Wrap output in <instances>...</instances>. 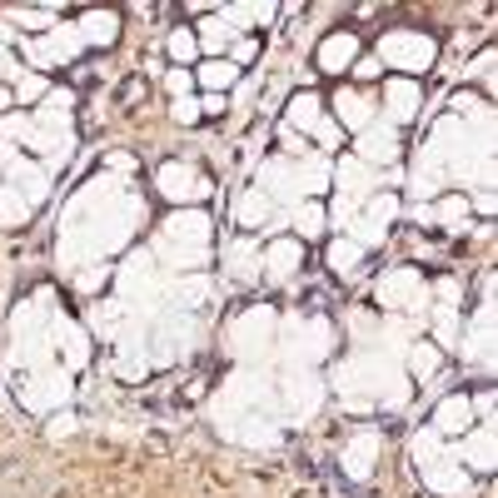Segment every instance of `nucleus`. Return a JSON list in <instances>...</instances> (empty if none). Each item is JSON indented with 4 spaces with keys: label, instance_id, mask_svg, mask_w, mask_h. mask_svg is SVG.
Segmentation results:
<instances>
[{
    "label": "nucleus",
    "instance_id": "f257e3e1",
    "mask_svg": "<svg viewBox=\"0 0 498 498\" xmlns=\"http://www.w3.org/2000/svg\"><path fill=\"white\" fill-rule=\"evenodd\" d=\"M150 254H155V264H169V269H205L209 264V219L199 209L169 215Z\"/></svg>",
    "mask_w": 498,
    "mask_h": 498
},
{
    "label": "nucleus",
    "instance_id": "f03ea898",
    "mask_svg": "<svg viewBox=\"0 0 498 498\" xmlns=\"http://www.w3.org/2000/svg\"><path fill=\"white\" fill-rule=\"evenodd\" d=\"M433 56H439V46H433V36H423V30H384V36H379V60H389L394 70H409V76L429 70Z\"/></svg>",
    "mask_w": 498,
    "mask_h": 498
},
{
    "label": "nucleus",
    "instance_id": "7ed1b4c3",
    "mask_svg": "<svg viewBox=\"0 0 498 498\" xmlns=\"http://www.w3.org/2000/svg\"><path fill=\"white\" fill-rule=\"evenodd\" d=\"M5 195H15L25 209H40L50 195V169L46 165H30V160H10L5 165Z\"/></svg>",
    "mask_w": 498,
    "mask_h": 498
},
{
    "label": "nucleus",
    "instance_id": "20e7f679",
    "mask_svg": "<svg viewBox=\"0 0 498 498\" xmlns=\"http://www.w3.org/2000/svg\"><path fill=\"white\" fill-rule=\"evenodd\" d=\"M423 274L419 269H389L384 279H379V304L384 310H409V314H419L423 310Z\"/></svg>",
    "mask_w": 498,
    "mask_h": 498
},
{
    "label": "nucleus",
    "instance_id": "39448f33",
    "mask_svg": "<svg viewBox=\"0 0 498 498\" xmlns=\"http://www.w3.org/2000/svg\"><path fill=\"white\" fill-rule=\"evenodd\" d=\"M70 399V379L56 374V369H36V374L25 379V389H20V404L36 409V414H46V409L66 404Z\"/></svg>",
    "mask_w": 498,
    "mask_h": 498
},
{
    "label": "nucleus",
    "instance_id": "423d86ee",
    "mask_svg": "<svg viewBox=\"0 0 498 498\" xmlns=\"http://www.w3.org/2000/svg\"><path fill=\"white\" fill-rule=\"evenodd\" d=\"M155 185H160V195H165V199H175V205H189V199H205V195H209L205 175H199V169H189V165H179V160L160 165Z\"/></svg>",
    "mask_w": 498,
    "mask_h": 498
},
{
    "label": "nucleus",
    "instance_id": "0eeeda50",
    "mask_svg": "<svg viewBox=\"0 0 498 498\" xmlns=\"http://www.w3.org/2000/svg\"><path fill=\"white\" fill-rule=\"evenodd\" d=\"M394 215H399V199L394 195H374V199H369V215L354 219V245L359 249L379 245V239H384V229L394 225Z\"/></svg>",
    "mask_w": 498,
    "mask_h": 498
},
{
    "label": "nucleus",
    "instance_id": "6e6552de",
    "mask_svg": "<svg viewBox=\"0 0 498 498\" xmlns=\"http://www.w3.org/2000/svg\"><path fill=\"white\" fill-rule=\"evenodd\" d=\"M85 50V40H80V30L76 25H50L46 36L30 46V56L36 60H46V66H56V60H76Z\"/></svg>",
    "mask_w": 498,
    "mask_h": 498
},
{
    "label": "nucleus",
    "instance_id": "1a4fd4ad",
    "mask_svg": "<svg viewBox=\"0 0 498 498\" xmlns=\"http://www.w3.org/2000/svg\"><path fill=\"white\" fill-rule=\"evenodd\" d=\"M269 330H274V314L269 310H249L245 320H235L229 339H235L239 354H259V349H269Z\"/></svg>",
    "mask_w": 498,
    "mask_h": 498
},
{
    "label": "nucleus",
    "instance_id": "9d476101",
    "mask_svg": "<svg viewBox=\"0 0 498 498\" xmlns=\"http://www.w3.org/2000/svg\"><path fill=\"white\" fill-rule=\"evenodd\" d=\"M50 339H56V349H60V359H66V369H85V364H90V339H85L80 324L56 320V324H50Z\"/></svg>",
    "mask_w": 498,
    "mask_h": 498
},
{
    "label": "nucleus",
    "instance_id": "9b49d317",
    "mask_svg": "<svg viewBox=\"0 0 498 498\" xmlns=\"http://www.w3.org/2000/svg\"><path fill=\"white\" fill-rule=\"evenodd\" d=\"M399 155V135L389 130V125H369L364 135H359V165H389Z\"/></svg>",
    "mask_w": 498,
    "mask_h": 498
},
{
    "label": "nucleus",
    "instance_id": "f8f14e48",
    "mask_svg": "<svg viewBox=\"0 0 498 498\" xmlns=\"http://www.w3.org/2000/svg\"><path fill=\"white\" fill-rule=\"evenodd\" d=\"M354 60H359V36L354 30H334V36L320 46V70L324 76H339V70H349Z\"/></svg>",
    "mask_w": 498,
    "mask_h": 498
},
{
    "label": "nucleus",
    "instance_id": "ddd939ff",
    "mask_svg": "<svg viewBox=\"0 0 498 498\" xmlns=\"http://www.w3.org/2000/svg\"><path fill=\"white\" fill-rule=\"evenodd\" d=\"M155 269H160V264H155L150 249L130 254V264L120 269V294H145V300H150L155 294Z\"/></svg>",
    "mask_w": 498,
    "mask_h": 498
},
{
    "label": "nucleus",
    "instance_id": "4468645a",
    "mask_svg": "<svg viewBox=\"0 0 498 498\" xmlns=\"http://www.w3.org/2000/svg\"><path fill=\"white\" fill-rule=\"evenodd\" d=\"M36 130H50V135H70V95L66 90H50L36 110Z\"/></svg>",
    "mask_w": 498,
    "mask_h": 498
},
{
    "label": "nucleus",
    "instance_id": "2eb2a0df",
    "mask_svg": "<svg viewBox=\"0 0 498 498\" xmlns=\"http://www.w3.org/2000/svg\"><path fill=\"white\" fill-rule=\"evenodd\" d=\"M334 115H339V125H349V130H359V135L374 125V105H369L364 95H354V90H339L334 95Z\"/></svg>",
    "mask_w": 498,
    "mask_h": 498
},
{
    "label": "nucleus",
    "instance_id": "dca6fc26",
    "mask_svg": "<svg viewBox=\"0 0 498 498\" xmlns=\"http://www.w3.org/2000/svg\"><path fill=\"white\" fill-rule=\"evenodd\" d=\"M469 423H473V404L463 394H453V399H443L439 404V414H433V433H469Z\"/></svg>",
    "mask_w": 498,
    "mask_h": 498
},
{
    "label": "nucleus",
    "instance_id": "f3484780",
    "mask_svg": "<svg viewBox=\"0 0 498 498\" xmlns=\"http://www.w3.org/2000/svg\"><path fill=\"white\" fill-rule=\"evenodd\" d=\"M76 30H80L85 46H110V40L120 36V20H115L110 10H85V15L76 20Z\"/></svg>",
    "mask_w": 498,
    "mask_h": 498
},
{
    "label": "nucleus",
    "instance_id": "a211bd4d",
    "mask_svg": "<svg viewBox=\"0 0 498 498\" xmlns=\"http://www.w3.org/2000/svg\"><path fill=\"white\" fill-rule=\"evenodd\" d=\"M259 269H269V279H290V274L300 269V245H294V239H274V245L259 254Z\"/></svg>",
    "mask_w": 498,
    "mask_h": 498
},
{
    "label": "nucleus",
    "instance_id": "6ab92c4d",
    "mask_svg": "<svg viewBox=\"0 0 498 498\" xmlns=\"http://www.w3.org/2000/svg\"><path fill=\"white\" fill-rule=\"evenodd\" d=\"M384 105H389V120H414L419 115V85L414 80H389V95H384Z\"/></svg>",
    "mask_w": 498,
    "mask_h": 498
},
{
    "label": "nucleus",
    "instance_id": "aec40b11",
    "mask_svg": "<svg viewBox=\"0 0 498 498\" xmlns=\"http://www.w3.org/2000/svg\"><path fill=\"white\" fill-rule=\"evenodd\" d=\"M290 125L294 130H310V135H320V125H324V110H320V95L314 90H300L290 100Z\"/></svg>",
    "mask_w": 498,
    "mask_h": 498
},
{
    "label": "nucleus",
    "instance_id": "412c9836",
    "mask_svg": "<svg viewBox=\"0 0 498 498\" xmlns=\"http://www.w3.org/2000/svg\"><path fill=\"white\" fill-rule=\"evenodd\" d=\"M334 175H339V185H344V189H339V199L359 205V199L369 195V165H359V160H339Z\"/></svg>",
    "mask_w": 498,
    "mask_h": 498
},
{
    "label": "nucleus",
    "instance_id": "4be33fe9",
    "mask_svg": "<svg viewBox=\"0 0 498 498\" xmlns=\"http://www.w3.org/2000/svg\"><path fill=\"white\" fill-rule=\"evenodd\" d=\"M374 449H379V439H374V433H359V439L344 449V469L354 473V479H364V473H369V463H374Z\"/></svg>",
    "mask_w": 498,
    "mask_h": 498
},
{
    "label": "nucleus",
    "instance_id": "5701e85b",
    "mask_svg": "<svg viewBox=\"0 0 498 498\" xmlns=\"http://www.w3.org/2000/svg\"><path fill=\"white\" fill-rule=\"evenodd\" d=\"M229 36H235V30H229V20L225 15H215V20H205V25H199V50H209V56H225V46H229Z\"/></svg>",
    "mask_w": 498,
    "mask_h": 498
},
{
    "label": "nucleus",
    "instance_id": "b1692460",
    "mask_svg": "<svg viewBox=\"0 0 498 498\" xmlns=\"http://www.w3.org/2000/svg\"><path fill=\"white\" fill-rule=\"evenodd\" d=\"M359 264H364V249H359L354 239H334V245H330V269L334 274H344V279H349Z\"/></svg>",
    "mask_w": 498,
    "mask_h": 498
},
{
    "label": "nucleus",
    "instance_id": "393cba45",
    "mask_svg": "<svg viewBox=\"0 0 498 498\" xmlns=\"http://www.w3.org/2000/svg\"><path fill=\"white\" fill-rule=\"evenodd\" d=\"M235 80H239V70L229 66V60H209V66L199 70V85H205L209 95H225V90H229V85H235Z\"/></svg>",
    "mask_w": 498,
    "mask_h": 498
},
{
    "label": "nucleus",
    "instance_id": "a878e982",
    "mask_svg": "<svg viewBox=\"0 0 498 498\" xmlns=\"http://www.w3.org/2000/svg\"><path fill=\"white\" fill-rule=\"evenodd\" d=\"M330 185V165L324 160H310V165H294V189L300 195H314V189Z\"/></svg>",
    "mask_w": 498,
    "mask_h": 498
},
{
    "label": "nucleus",
    "instance_id": "bb28decb",
    "mask_svg": "<svg viewBox=\"0 0 498 498\" xmlns=\"http://www.w3.org/2000/svg\"><path fill=\"white\" fill-rule=\"evenodd\" d=\"M423 473H429V483H433L439 493H453V489H463V483H469V473H459L453 463H429Z\"/></svg>",
    "mask_w": 498,
    "mask_h": 498
},
{
    "label": "nucleus",
    "instance_id": "cd10ccee",
    "mask_svg": "<svg viewBox=\"0 0 498 498\" xmlns=\"http://www.w3.org/2000/svg\"><path fill=\"white\" fill-rule=\"evenodd\" d=\"M294 229H300V235H320V229H324V209L314 205V199H300V205H294Z\"/></svg>",
    "mask_w": 498,
    "mask_h": 498
},
{
    "label": "nucleus",
    "instance_id": "c85d7f7f",
    "mask_svg": "<svg viewBox=\"0 0 498 498\" xmlns=\"http://www.w3.org/2000/svg\"><path fill=\"white\" fill-rule=\"evenodd\" d=\"M195 56H199L195 30H175V36H169V60H175V66H189Z\"/></svg>",
    "mask_w": 498,
    "mask_h": 498
},
{
    "label": "nucleus",
    "instance_id": "c756f323",
    "mask_svg": "<svg viewBox=\"0 0 498 498\" xmlns=\"http://www.w3.org/2000/svg\"><path fill=\"white\" fill-rule=\"evenodd\" d=\"M225 20H229V30L235 25H259V20H274V5H229Z\"/></svg>",
    "mask_w": 498,
    "mask_h": 498
},
{
    "label": "nucleus",
    "instance_id": "7c9ffc66",
    "mask_svg": "<svg viewBox=\"0 0 498 498\" xmlns=\"http://www.w3.org/2000/svg\"><path fill=\"white\" fill-rule=\"evenodd\" d=\"M259 219H269V199H264V189H249L239 199V225H259Z\"/></svg>",
    "mask_w": 498,
    "mask_h": 498
},
{
    "label": "nucleus",
    "instance_id": "2f4dec72",
    "mask_svg": "<svg viewBox=\"0 0 498 498\" xmlns=\"http://www.w3.org/2000/svg\"><path fill=\"white\" fill-rule=\"evenodd\" d=\"M463 459H473L479 469H489V463H493V433L489 429L473 433V443H463Z\"/></svg>",
    "mask_w": 498,
    "mask_h": 498
},
{
    "label": "nucleus",
    "instance_id": "473e14b6",
    "mask_svg": "<svg viewBox=\"0 0 498 498\" xmlns=\"http://www.w3.org/2000/svg\"><path fill=\"white\" fill-rule=\"evenodd\" d=\"M409 364H414L419 379L439 374V349H433V344H414V349H409Z\"/></svg>",
    "mask_w": 498,
    "mask_h": 498
},
{
    "label": "nucleus",
    "instance_id": "72a5a7b5",
    "mask_svg": "<svg viewBox=\"0 0 498 498\" xmlns=\"http://www.w3.org/2000/svg\"><path fill=\"white\" fill-rule=\"evenodd\" d=\"M429 219H443V225H463V219H469V199H463V195L443 199L439 209H429Z\"/></svg>",
    "mask_w": 498,
    "mask_h": 498
},
{
    "label": "nucleus",
    "instance_id": "f704fd0d",
    "mask_svg": "<svg viewBox=\"0 0 498 498\" xmlns=\"http://www.w3.org/2000/svg\"><path fill=\"white\" fill-rule=\"evenodd\" d=\"M95 324H100L105 334H120V330H125V304H120V300L100 304V310H95Z\"/></svg>",
    "mask_w": 498,
    "mask_h": 498
},
{
    "label": "nucleus",
    "instance_id": "c9c22d12",
    "mask_svg": "<svg viewBox=\"0 0 498 498\" xmlns=\"http://www.w3.org/2000/svg\"><path fill=\"white\" fill-rule=\"evenodd\" d=\"M229 259H235V274H239V279L259 274V254H254L249 245H235V249H229Z\"/></svg>",
    "mask_w": 498,
    "mask_h": 498
},
{
    "label": "nucleus",
    "instance_id": "e433bc0d",
    "mask_svg": "<svg viewBox=\"0 0 498 498\" xmlns=\"http://www.w3.org/2000/svg\"><path fill=\"white\" fill-rule=\"evenodd\" d=\"M0 219H5V225H20V219H30V209L20 205L15 195H5V189H0Z\"/></svg>",
    "mask_w": 498,
    "mask_h": 498
},
{
    "label": "nucleus",
    "instance_id": "4c0bfd02",
    "mask_svg": "<svg viewBox=\"0 0 498 498\" xmlns=\"http://www.w3.org/2000/svg\"><path fill=\"white\" fill-rule=\"evenodd\" d=\"M15 95L30 105V100H46V95H50V85L40 80V76H20V90H15Z\"/></svg>",
    "mask_w": 498,
    "mask_h": 498
},
{
    "label": "nucleus",
    "instance_id": "58836bf2",
    "mask_svg": "<svg viewBox=\"0 0 498 498\" xmlns=\"http://www.w3.org/2000/svg\"><path fill=\"white\" fill-rule=\"evenodd\" d=\"M169 115H175L179 125H195V120H199V100H195V95H185V100L169 105Z\"/></svg>",
    "mask_w": 498,
    "mask_h": 498
},
{
    "label": "nucleus",
    "instance_id": "ea45409f",
    "mask_svg": "<svg viewBox=\"0 0 498 498\" xmlns=\"http://www.w3.org/2000/svg\"><path fill=\"white\" fill-rule=\"evenodd\" d=\"M105 274H110L105 264H85V269L76 274V284H80V290H100V284H105Z\"/></svg>",
    "mask_w": 498,
    "mask_h": 498
},
{
    "label": "nucleus",
    "instance_id": "a19ab883",
    "mask_svg": "<svg viewBox=\"0 0 498 498\" xmlns=\"http://www.w3.org/2000/svg\"><path fill=\"white\" fill-rule=\"evenodd\" d=\"M165 90L175 95V100H185V95H189V70H169V76H165Z\"/></svg>",
    "mask_w": 498,
    "mask_h": 498
},
{
    "label": "nucleus",
    "instance_id": "79ce46f5",
    "mask_svg": "<svg viewBox=\"0 0 498 498\" xmlns=\"http://www.w3.org/2000/svg\"><path fill=\"white\" fill-rule=\"evenodd\" d=\"M463 76H479V80H493V50H483V56L473 60V70H463Z\"/></svg>",
    "mask_w": 498,
    "mask_h": 498
},
{
    "label": "nucleus",
    "instance_id": "37998d69",
    "mask_svg": "<svg viewBox=\"0 0 498 498\" xmlns=\"http://www.w3.org/2000/svg\"><path fill=\"white\" fill-rule=\"evenodd\" d=\"M10 20H20V25H46L50 10H10Z\"/></svg>",
    "mask_w": 498,
    "mask_h": 498
},
{
    "label": "nucleus",
    "instance_id": "c03bdc74",
    "mask_svg": "<svg viewBox=\"0 0 498 498\" xmlns=\"http://www.w3.org/2000/svg\"><path fill=\"white\" fill-rule=\"evenodd\" d=\"M354 76H359V80H374V76H379V60H374V56H369V60H354Z\"/></svg>",
    "mask_w": 498,
    "mask_h": 498
},
{
    "label": "nucleus",
    "instance_id": "a18cd8bd",
    "mask_svg": "<svg viewBox=\"0 0 498 498\" xmlns=\"http://www.w3.org/2000/svg\"><path fill=\"white\" fill-rule=\"evenodd\" d=\"M245 60H254V40H239V46H235V60H229V66H245Z\"/></svg>",
    "mask_w": 498,
    "mask_h": 498
},
{
    "label": "nucleus",
    "instance_id": "49530a36",
    "mask_svg": "<svg viewBox=\"0 0 498 498\" xmlns=\"http://www.w3.org/2000/svg\"><path fill=\"white\" fill-rule=\"evenodd\" d=\"M225 110V95H205V100H199V115H219Z\"/></svg>",
    "mask_w": 498,
    "mask_h": 498
},
{
    "label": "nucleus",
    "instance_id": "de8ad7c7",
    "mask_svg": "<svg viewBox=\"0 0 498 498\" xmlns=\"http://www.w3.org/2000/svg\"><path fill=\"white\" fill-rule=\"evenodd\" d=\"M0 70H15V66H10V56H5V25H0Z\"/></svg>",
    "mask_w": 498,
    "mask_h": 498
},
{
    "label": "nucleus",
    "instance_id": "09e8293b",
    "mask_svg": "<svg viewBox=\"0 0 498 498\" xmlns=\"http://www.w3.org/2000/svg\"><path fill=\"white\" fill-rule=\"evenodd\" d=\"M5 105H10V90H5V85H0V115H5Z\"/></svg>",
    "mask_w": 498,
    "mask_h": 498
}]
</instances>
